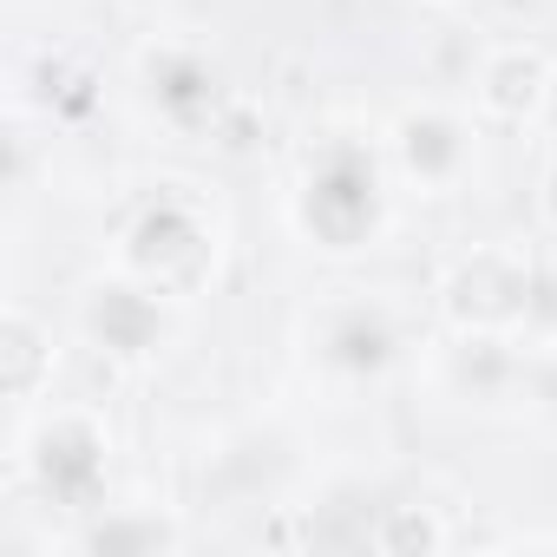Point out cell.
Wrapping results in <instances>:
<instances>
[{
	"label": "cell",
	"mask_w": 557,
	"mask_h": 557,
	"mask_svg": "<svg viewBox=\"0 0 557 557\" xmlns=\"http://www.w3.org/2000/svg\"><path fill=\"white\" fill-rule=\"evenodd\" d=\"M381 203H387V177H381L374 151L342 138L309 158L302 190H296V223L322 249H361L381 223Z\"/></svg>",
	"instance_id": "6da1fadb"
},
{
	"label": "cell",
	"mask_w": 557,
	"mask_h": 557,
	"mask_svg": "<svg viewBox=\"0 0 557 557\" xmlns=\"http://www.w3.org/2000/svg\"><path fill=\"white\" fill-rule=\"evenodd\" d=\"M210 262H216V230H210L203 210L184 203V197L151 203V210L132 223V236H125V269L138 275L145 289L171 296V302L203 283Z\"/></svg>",
	"instance_id": "7a4b0ae2"
},
{
	"label": "cell",
	"mask_w": 557,
	"mask_h": 557,
	"mask_svg": "<svg viewBox=\"0 0 557 557\" xmlns=\"http://www.w3.org/2000/svg\"><path fill=\"white\" fill-rule=\"evenodd\" d=\"M440 309L459 335H511L531 315V262L505 243L459 256L440 283Z\"/></svg>",
	"instance_id": "3957f363"
},
{
	"label": "cell",
	"mask_w": 557,
	"mask_h": 557,
	"mask_svg": "<svg viewBox=\"0 0 557 557\" xmlns=\"http://www.w3.org/2000/svg\"><path fill=\"white\" fill-rule=\"evenodd\" d=\"M309 355H315V368H329V374H342V381H374V374L400 355V329H394V315H387L381 302H368V296H335V302H322L315 322H309Z\"/></svg>",
	"instance_id": "277c9868"
},
{
	"label": "cell",
	"mask_w": 557,
	"mask_h": 557,
	"mask_svg": "<svg viewBox=\"0 0 557 557\" xmlns=\"http://www.w3.org/2000/svg\"><path fill=\"white\" fill-rule=\"evenodd\" d=\"M394 158H400V171L413 184L453 190L459 171H466V158H472V125L453 119V112H440V106H420V112H407L394 125Z\"/></svg>",
	"instance_id": "5b68a950"
},
{
	"label": "cell",
	"mask_w": 557,
	"mask_h": 557,
	"mask_svg": "<svg viewBox=\"0 0 557 557\" xmlns=\"http://www.w3.org/2000/svg\"><path fill=\"white\" fill-rule=\"evenodd\" d=\"M40 440H47V459H34V466H40L47 492L60 505H73V511H86L92 492H99V479H106V440L92 433L86 413H53V426Z\"/></svg>",
	"instance_id": "8992f818"
},
{
	"label": "cell",
	"mask_w": 557,
	"mask_h": 557,
	"mask_svg": "<svg viewBox=\"0 0 557 557\" xmlns=\"http://www.w3.org/2000/svg\"><path fill=\"white\" fill-rule=\"evenodd\" d=\"M550 73L557 66L537 47H498V53H485V66H479V112L505 119V125L537 119L544 99H550Z\"/></svg>",
	"instance_id": "52a82bcc"
},
{
	"label": "cell",
	"mask_w": 557,
	"mask_h": 557,
	"mask_svg": "<svg viewBox=\"0 0 557 557\" xmlns=\"http://www.w3.org/2000/svg\"><path fill=\"white\" fill-rule=\"evenodd\" d=\"M145 73H151V99L164 106V119L171 125H216V106H223V92H216V73L197 60V53H151L145 60Z\"/></svg>",
	"instance_id": "ba28073f"
},
{
	"label": "cell",
	"mask_w": 557,
	"mask_h": 557,
	"mask_svg": "<svg viewBox=\"0 0 557 557\" xmlns=\"http://www.w3.org/2000/svg\"><path fill=\"white\" fill-rule=\"evenodd\" d=\"M34 361H40V329L27 315H8V394L14 400L34 394Z\"/></svg>",
	"instance_id": "9c48e42d"
},
{
	"label": "cell",
	"mask_w": 557,
	"mask_h": 557,
	"mask_svg": "<svg viewBox=\"0 0 557 557\" xmlns=\"http://www.w3.org/2000/svg\"><path fill=\"white\" fill-rule=\"evenodd\" d=\"M544 216L557 223V158H550V171H544Z\"/></svg>",
	"instance_id": "30bf717a"
},
{
	"label": "cell",
	"mask_w": 557,
	"mask_h": 557,
	"mask_svg": "<svg viewBox=\"0 0 557 557\" xmlns=\"http://www.w3.org/2000/svg\"><path fill=\"white\" fill-rule=\"evenodd\" d=\"M544 119H550V132H557V73H550V99H544Z\"/></svg>",
	"instance_id": "8fae6325"
}]
</instances>
